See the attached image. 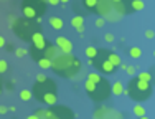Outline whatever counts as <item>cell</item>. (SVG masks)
Returning <instances> with one entry per match:
<instances>
[{"mask_svg": "<svg viewBox=\"0 0 155 119\" xmlns=\"http://www.w3.org/2000/svg\"><path fill=\"white\" fill-rule=\"evenodd\" d=\"M8 111H12V113H15V111H17V107H15V106H8Z\"/></svg>", "mask_w": 155, "mask_h": 119, "instance_id": "d590c367", "label": "cell"}, {"mask_svg": "<svg viewBox=\"0 0 155 119\" xmlns=\"http://www.w3.org/2000/svg\"><path fill=\"white\" fill-rule=\"evenodd\" d=\"M96 3H97V0H83V5L86 10H89V12H94L96 8Z\"/></svg>", "mask_w": 155, "mask_h": 119, "instance_id": "44dd1931", "label": "cell"}, {"mask_svg": "<svg viewBox=\"0 0 155 119\" xmlns=\"http://www.w3.org/2000/svg\"><path fill=\"white\" fill-rule=\"evenodd\" d=\"M68 2H71V0H60V3H68Z\"/></svg>", "mask_w": 155, "mask_h": 119, "instance_id": "f35d334b", "label": "cell"}, {"mask_svg": "<svg viewBox=\"0 0 155 119\" xmlns=\"http://www.w3.org/2000/svg\"><path fill=\"white\" fill-rule=\"evenodd\" d=\"M35 114L38 116V119H58L51 107H41V109H36Z\"/></svg>", "mask_w": 155, "mask_h": 119, "instance_id": "5bb4252c", "label": "cell"}, {"mask_svg": "<svg viewBox=\"0 0 155 119\" xmlns=\"http://www.w3.org/2000/svg\"><path fill=\"white\" fill-rule=\"evenodd\" d=\"M54 45L58 46V50L61 51V53H73V43L71 40H68L66 36H56L54 38Z\"/></svg>", "mask_w": 155, "mask_h": 119, "instance_id": "8fae6325", "label": "cell"}, {"mask_svg": "<svg viewBox=\"0 0 155 119\" xmlns=\"http://www.w3.org/2000/svg\"><path fill=\"white\" fill-rule=\"evenodd\" d=\"M46 3H50V5H53V7H56V5H60V0H45Z\"/></svg>", "mask_w": 155, "mask_h": 119, "instance_id": "4dcf8cb0", "label": "cell"}, {"mask_svg": "<svg viewBox=\"0 0 155 119\" xmlns=\"http://www.w3.org/2000/svg\"><path fill=\"white\" fill-rule=\"evenodd\" d=\"M58 53H60L58 46H56V45H53V43H50V42H48V43L45 45V48H43V55H45V58L50 59V61H51L53 58H56Z\"/></svg>", "mask_w": 155, "mask_h": 119, "instance_id": "4fadbf2b", "label": "cell"}, {"mask_svg": "<svg viewBox=\"0 0 155 119\" xmlns=\"http://www.w3.org/2000/svg\"><path fill=\"white\" fill-rule=\"evenodd\" d=\"M27 119H38V116H36V114H31V116H28Z\"/></svg>", "mask_w": 155, "mask_h": 119, "instance_id": "8d00e7d4", "label": "cell"}, {"mask_svg": "<svg viewBox=\"0 0 155 119\" xmlns=\"http://www.w3.org/2000/svg\"><path fill=\"white\" fill-rule=\"evenodd\" d=\"M125 71H127V74H130V76H134L135 73H137V70H135V66H125Z\"/></svg>", "mask_w": 155, "mask_h": 119, "instance_id": "83f0119b", "label": "cell"}, {"mask_svg": "<svg viewBox=\"0 0 155 119\" xmlns=\"http://www.w3.org/2000/svg\"><path fill=\"white\" fill-rule=\"evenodd\" d=\"M132 114H134V116H137V117L143 116V114H145V106H142V104L134 106V107H132Z\"/></svg>", "mask_w": 155, "mask_h": 119, "instance_id": "ffe728a7", "label": "cell"}, {"mask_svg": "<svg viewBox=\"0 0 155 119\" xmlns=\"http://www.w3.org/2000/svg\"><path fill=\"white\" fill-rule=\"evenodd\" d=\"M2 93H3V88H2V83H0V96H2Z\"/></svg>", "mask_w": 155, "mask_h": 119, "instance_id": "ab89813d", "label": "cell"}, {"mask_svg": "<svg viewBox=\"0 0 155 119\" xmlns=\"http://www.w3.org/2000/svg\"><path fill=\"white\" fill-rule=\"evenodd\" d=\"M71 25L74 27V30L78 33H83L84 32V18H83V15H74V17L71 18Z\"/></svg>", "mask_w": 155, "mask_h": 119, "instance_id": "9a60e30c", "label": "cell"}, {"mask_svg": "<svg viewBox=\"0 0 155 119\" xmlns=\"http://www.w3.org/2000/svg\"><path fill=\"white\" fill-rule=\"evenodd\" d=\"M93 119H124V116L109 106H99L94 109Z\"/></svg>", "mask_w": 155, "mask_h": 119, "instance_id": "30bf717a", "label": "cell"}, {"mask_svg": "<svg viewBox=\"0 0 155 119\" xmlns=\"http://www.w3.org/2000/svg\"><path fill=\"white\" fill-rule=\"evenodd\" d=\"M124 93H127L129 98L137 101V103L147 101L152 96V81H143L137 76H132L129 80Z\"/></svg>", "mask_w": 155, "mask_h": 119, "instance_id": "5b68a950", "label": "cell"}, {"mask_svg": "<svg viewBox=\"0 0 155 119\" xmlns=\"http://www.w3.org/2000/svg\"><path fill=\"white\" fill-rule=\"evenodd\" d=\"M137 119H150V117H147V114H143V116H140V117H137Z\"/></svg>", "mask_w": 155, "mask_h": 119, "instance_id": "74e56055", "label": "cell"}, {"mask_svg": "<svg viewBox=\"0 0 155 119\" xmlns=\"http://www.w3.org/2000/svg\"><path fill=\"white\" fill-rule=\"evenodd\" d=\"M96 55H97V48H96V46H87L86 48V56L89 59H93Z\"/></svg>", "mask_w": 155, "mask_h": 119, "instance_id": "cb8c5ba5", "label": "cell"}, {"mask_svg": "<svg viewBox=\"0 0 155 119\" xmlns=\"http://www.w3.org/2000/svg\"><path fill=\"white\" fill-rule=\"evenodd\" d=\"M94 13L99 15L101 18H104V20H109V22H119L122 18V15L119 12H116V8H114L110 0H97Z\"/></svg>", "mask_w": 155, "mask_h": 119, "instance_id": "ba28073f", "label": "cell"}, {"mask_svg": "<svg viewBox=\"0 0 155 119\" xmlns=\"http://www.w3.org/2000/svg\"><path fill=\"white\" fill-rule=\"evenodd\" d=\"M129 56L134 58V59H139L140 56H142V50H140L139 46H132V48H129Z\"/></svg>", "mask_w": 155, "mask_h": 119, "instance_id": "d6986e66", "label": "cell"}, {"mask_svg": "<svg viewBox=\"0 0 155 119\" xmlns=\"http://www.w3.org/2000/svg\"><path fill=\"white\" fill-rule=\"evenodd\" d=\"M36 65H38L41 70H50L51 61H50V59H46V58H41V59H38V61H36Z\"/></svg>", "mask_w": 155, "mask_h": 119, "instance_id": "7402d4cb", "label": "cell"}, {"mask_svg": "<svg viewBox=\"0 0 155 119\" xmlns=\"http://www.w3.org/2000/svg\"><path fill=\"white\" fill-rule=\"evenodd\" d=\"M10 28H12V32L15 33L21 42L30 43L31 36L35 35L36 32H41V23L36 22V20H30V18L20 17V18H13Z\"/></svg>", "mask_w": 155, "mask_h": 119, "instance_id": "277c9868", "label": "cell"}, {"mask_svg": "<svg viewBox=\"0 0 155 119\" xmlns=\"http://www.w3.org/2000/svg\"><path fill=\"white\" fill-rule=\"evenodd\" d=\"M5 48H7V51H13V45H10V43H5Z\"/></svg>", "mask_w": 155, "mask_h": 119, "instance_id": "e575fe53", "label": "cell"}, {"mask_svg": "<svg viewBox=\"0 0 155 119\" xmlns=\"http://www.w3.org/2000/svg\"><path fill=\"white\" fill-rule=\"evenodd\" d=\"M84 89L87 93V98L96 103H102L110 98V83L106 76L99 73H89L84 80Z\"/></svg>", "mask_w": 155, "mask_h": 119, "instance_id": "7a4b0ae2", "label": "cell"}, {"mask_svg": "<svg viewBox=\"0 0 155 119\" xmlns=\"http://www.w3.org/2000/svg\"><path fill=\"white\" fill-rule=\"evenodd\" d=\"M137 78H140V80H143V81H152V73L150 71H140L137 74Z\"/></svg>", "mask_w": 155, "mask_h": 119, "instance_id": "d4e9b609", "label": "cell"}, {"mask_svg": "<svg viewBox=\"0 0 155 119\" xmlns=\"http://www.w3.org/2000/svg\"><path fill=\"white\" fill-rule=\"evenodd\" d=\"M89 65L94 66L97 70V73L102 74V76H110L117 71V68L106 56V48H97V55L93 59H89Z\"/></svg>", "mask_w": 155, "mask_h": 119, "instance_id": "52a82bcc", "label": "cell"}, {"mask_svg": "<svg viewBox=\"0 0 155 119\" xmlns=\"http://www.w3.org/2000/svg\"><path fill=\"white\" fill-rule=\"evenodd\" d=\"M48 23H50L54 30H61L63 27H64V22H63L60 17H50L48 18Z\"/></svg>", "mask_w": 155, "mask_h": 119, "instance_id": "e0dca14e", "label": "cell"}, {"mask_svg": "<svg viewBox=\"0 0 155 119\" xmlns=\"http://www.w3.org/2000/svg\"><path fill=\"white\" fill-rule=\"evenodd\" d=\"M20 8L25 18L36 20L41 23V17L46 13V2L45 0H21Z\"/></svg>", "mask_w": 155, "mask_h": 119, "instance_id": "8992f818", "label": "cell"}, {"mask_svg": "<svg viewBox=\"0 0 155 119\" xmlns=\"http://www.w3.org/2000/svg\"><path fill=\"white\" fill-rule=\"evenodd\" d=\"M5 113H8V107H7V106H0V114H5Z\"/></svg>", "mask_w": 155, "mask_h": 119, "instance_id": "836d02e7", "label": "cell"}, {"mask_svg": "<svg viewBox=\"0 0 155 119\" xmlns=\"http://www.w3.org/2000/svg\"><path fill=\"white\" fill-rule=\"evenodd\" d=\"M104 23H106V20H104V18H101V17L96 20V27H97V28H102V27H104Z\"/></svg>", "mask_w": 155, "mask_h": 119, "instance_id": "f1b7e54d", "label": "cell"}, {"mask_svg": "<svg viewBox=\"0 0 155 119\" xmlns=\"http://www.w3.org/2000/svg\"><path fill=\"white\" fill-rule=\"evenodd\" d=\"M7 70H8V63H7L5 59H0V74L5 73Z\"/></svg>", "mask_w": 155, "mask_h": 119, "instance_id": "4316f807", "label": "cell"}, {"mask_svg": "<svg viewBox=\"0 0 155 119\" xmlns=\"http://www.w3.org/2000/svg\"><path fill=\"white\" fill-rule=\"evenodd\" d=\"M20 99H21V101H25V103L30 101V99H31V91H28V89H21V91H20Z\"/></svg>", "mask_w": 155, "mask_h": 119, "instance_id": "603a6c76", "label": "cell"}, {"mask_svg": "<svg viewBox=\"0 0 155 119\" xmlns=\"http://www.w3.org/2000/svg\"><path fill=\"white\" fill-rule=\"evenodd\" d=\"M104 40H106L107 43H112V42H114V35H112V33H106V35H104Z\"/></svg>", "mask_w": 155, "mask_h": 119, "instance_id": "f546056e", "label": "cell"}, {"mask_svg": "<svg viewBox=\"0 0 155 119\" xmlns=\"http://www.w3.org/2000/svg\"><path fill=\"white\" fill-rule=\"evenodd\" d=\"M124 93V86L120 81H116L114 84H110V94H116V96H120Z\"/></svg>", "mask_w": 155, "mask_h": 119, "instance_id": "ac0fdd59", "label": "cell"}, {"mask_svg": "<svg viewBox=\"0 0 155 119\" xmlns=\"http://www.w3.org/2000/svg\"><path fill=\"white\" fill-rule=\"evenodd\" d=\"M31 98H35L38 103L51 106L58 103V86L51 78H45L41 81H35L31 88Z\"/></svg>", "mask_w": 155, "mask_h": 119, "instance_id": "3957f363", "label": "cell"}, {"mask_svg": "<svg viewBox=\"0 0 155 119\" xmlns=\"http://www.w3.org/2000/svg\"><path fill=\"white\" fill-rule=\"evenodd\" d=\"M50 70H53L54 74L61 78H66V80H73L83 70V63L81 59L73 53H58L56 58L51 59V66Z\"/></svg>", "mask_w": 155, "mask_h": 119, "instance_id": "6da1fadb", "label": "cell"}, {"mask_svg": "<svg viewBox=\"0 0 155 119\" xmlns=\"http://www.w3.org/2000/svg\"><path fill=\"white\" fill-rule=\"evenodd\" d=\"M27 55V50L25 48H15V56L17 58H23Z\"/></svg>", "mask_w": 155, "mask_h": 119, "instance_id": "484cf974", "label": "cell"}, {"mask_svg": "<svg viewBox=\"0 0 155 119\" xmlns=\"http://www.w3.org/2000/svg\"><path fill=\"white\" fill-rule=\"evenodd\" d=\"M46 43H48V40H46V36L43 35V32H36L30 40V46L36 48V50H43Z\"/></svg>", "mask_w": 155, "mask_h": 119, "instance_id": "7c38bea8", "label": "cell"}, {"mask_svg": "<svg viewBox=\"0 0 155 119\" xmlns=\"http://www.w3.org/2000/svg\"><path fill=\"white\" fill-rule=\"evenodd\" d=\"M106 56H107V59L110 63H112L116 68H119L120 65H122V59H120V56L117 53H114L112 50H106Z\"/></svg>", "mask_w": 155, "mask_h": 119, "instance_id": "2e32d148", "label": "cell"}, {"mask_svg": "<svg viewBox=\"0 0 155 119\" xmlns=\"http://www.w3.org/2000/svg\"><path fill=\"white\" fill-rule=\"evenodd\" d=\"M5 43H7L5 36H2V35H0V48H3V46H5Z\"/></svg>", "mask_w": 155, "mask_h": 119, "instance_id": "d6a6232c", "label": "cell"}, {"mask_svg": "<svg viewBox=\"0 0 155 119\" xmlns=\"http://www.w3.org/2000/svg\"><path fill=\"white\" fill-rule=\"evenodd\" d=\"M116 8V12H119L120 15H130V13H137L143 8V2L142 0H110Z\"/></svg>", "mask_w": 155, "mask_h": 119, "instance_id": "9c48e42d", "label": "cell"}, {"mask_svg": "<svg viewBox=\"0 0 155 119\" xmlns=\"http://www.w3.org/2000/svg\"><path fill=\"white\" fill-rule=\"evenodd\" d=\"M145 36H147L149 40H152V38H153V32H152V30H147V32H145Z\"/></svg>", "mask_w": 155, "mask_h": 119, "instance_id": "1f68e13d", "label": "cell"}]
</instances>
